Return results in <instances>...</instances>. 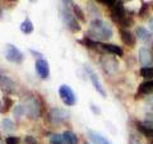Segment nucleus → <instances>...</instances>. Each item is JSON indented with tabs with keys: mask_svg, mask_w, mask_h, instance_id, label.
Returning <instances> with one entry per match:
<instances>
[{
	"mask_svg": "<svg viewBox=\"0 0 153 144\" xmlns=\"http://www.w3.org/2000/svg\"><path fill=\"white\" fill-rule=\"evenodd\" d=\"M89 38H94L97 41H107L112 37V30L106 22L101 21V19H94L89 24L88 36Z\"/></svg>",
	"mask_w": 153,
	"mask_h": 144,
	"instance_id": "f257e3e1",
	"label": "nucleus"
},
{
	"mask_svg": "<svg viewBox=\"0 0 153 144\" xmlns=\"http://www.w3.org/2000/svg\"><path fill=\"white\" fill-rule=\"evenodd\" d=\"M22 106L25 108V114L31 120H36L41 116V105L35 96H27Z\"/></svg>",
	"mask_w": 153,
	"mask_h": 144,
	"instance_id": "f03ea898",
	"label": "nucleus"
},
{
	"mask_svg": "<svg viewBox=\"0 0 153 144\" xmlns=\"http://www.w3.org/2000/svg\"><path fill=\"white\" fill-rule=\"evenodd\" d=\"M68 117H69V114L66 112L65 110L59 108V107L51 108L49 112V116H47L49 122L54 126H60V125H63V124H65Z\"/></svg>",
	"mask_w": 153,
	"mask_h": 144,
	"instance_id": "7ed1b4c3",
	"label": "nucleus"
},
{
	"mask_svg": "<svg viewBox=\"0 0 153 144\" xmlns=\"http://www.w3.org/2000/svg\"><path fill=\"white\" fill-rule=\"evenodd\" d=\"M4 56H5V59L8 61L14 63V64H21L25 60V56H23L22 51L12 44H7L5 47H4Z\"/></svg>",
	"mask_w": 153,
	"mask_h": 144,
	"instance_id": "20e7f679",
	"label": "nucleus"
},
{
	"mask_svg": "<svg viewBox=\"0 0 153 144\" xmlns=\"http://www.w3.org/2000/svg\"><path fill=\"white\" fill-rule=\"evenodd\" d=\"M59 96H60L61 101L64 102V105H66V106H74L75 102H76L74 91L71 89L69 85H66V84L60 85V88H59Z\"/></svg>",
	"mask_w": 153,
	"mask_h": 144,
	"instance_id": "39448f33",
	"label": "nucleus"
},
{
	"mask_svg": "<svg viewBox=\"0 0 153 144\" xmlns=\"http://www.w3.org/2000/svg\"><path fill=\"white\" fill-rule=\"evenodd\" d=\"M126 16H128V12H126V9L124 8L123 1L117 0V3L111 8V19H112L115 23L120 24L121 21H123V19L125 18Z\"/></svg>",
	"mask_w": 153,
	"mask_h": 144,
	"instance_id": "423d86ee",
	"label": "nucleus"
},
{
	"mask_svg": "<svg viewBox=\"0 0 153 144\" xmlns=\"http://www.w3.org/2000/svg\"><path fill=\"white\" fill-rule=\"evenodd\" d=\"M0 89L5 94H12L16 91V83L12 78H9L7 74L0 73Z\"/></svg>",
	"mask_w": 153,
	"mask_h": 144,
	"instance_id": "0eeeda50",
	"label": "nucleus"
},
{
	"mask_svg": "<svg viewBox=\"0 0 153 144\" xmlns=\"http://www.w3.org/2000/svg\"><path fill=\"white\" fill-rule=\"evenodd\" d=\"M101 66L107 74L116 73V70L119 68L117 61L114 56H102L101 57Z\"/></svg>",
	"mask_w": 153,
	"mask_h": 144,
	"instance_id": "6e6552de",
	"label": "nucleus"
},
{
	"mask_svg": "<svg viewBox=\"0 0 153 144\" xmlns=\"http://www.w3.org/2000/svg\"><path fill=\"white\" fill-rule=\"evenodd\" d=\"M35 68L41 79H47L50 76V66L46 59H37L35 63Z\"/></svg>",
	"mask_w": 153,
	"mask_h": 144,
	"instance_id": "1a4fd4ad",
	"label": "nucleus"
},
{
	"mask_svg": "<svg viewBox=\"0 0 153 144\" xmlns=\"http://www.w3.org/2000/svg\"><path fill=\"white\" fill-rule=\"evenodd\" d=\"M138 57H139V63L143 65V68L151 66V64L153 63V55L151 50H148L147 47H140Z\"/></svg>",
	"mask_w": 153,
	"mask_h": 144,
	"instance_id": "9d476101",
	"label": "nucleus"
},
{
	"mask_svg": "<svg viewBox=\"0 0 153 144\" xmlns=\"http://www.w3.org/2000/svg\"><path fill=\"white\" fill-rule=\"evenodd\" d=\"M100 47L110 55H116V56L124 55V51L120 46H116V45H112V44H100Z\"/></svg>",
	"mask_w": 153,
	"mask_h": 144,
	"instance_id": "9b49d317",
	"label": "nucleus"
},
{
	"mask_svg": "<svg viewBox=\"0 0 153 144\" xmlns=\"http://www.w3.org/2000/svg\"><path fill=\"white\" fill-rule=\"evenodd\" d=\"M88 70H89V78H91V82H92L94 89L97 91V92L101 94L102 97H106V92H105V88L102 87V84H101V82H100L97 74H96L94 71H92L91 69H88Z\"/></svg>",
	"mask_w": 153,
	"mask_h": 144,
	"instance_id": "f8f14e48",
	"label": "nucleus"
},
{
	"mask_svg": "<svg viewBox=\"0 0 153 144\" xmlns=\"http://www.w3.org/2000/svg\"><path fill=\"white\" fill-rule=\"evenodd\" d=\"M120 37H121V41L129 47H133L135 45V36L129 31V30H120Z\"/></svg>",
	"mask_w": 153,
	"mask_h": 144,
	"instance_id": "ddd939ff",
	"label": "nucleus"
},
{
	"mask_svg": "<svg viewBox=\"0 0 153 144\" xmlns=\"http://www.w3.org/2000/svg\"><path fill=\"white\" fill-rule=\"evenodd\" d=\"M137 129L143 134V135H146V137H153V121L138 122L137 124Z\"/></svg>",
	"mask_w": 153,
	"mask_h": 144,
	"instance_id": "4468645a",
	"label": "nucleus"
},
{
	"mask_svg": "<svg viewBox=\"0 0 153 144\" xmlns=\"http://www.w3.org/2000/svg\"><path fill=\"white\" fill-rule=\"evenodd\" d=\"M151 92H153V80H146L143 82V83L139 85V88H138V96H146V94H149ZM137 96V98H138Z\"/></svg>",
	"mask_w": 153,
	"mask_h": 144,
	"instance_id": "2eb2a0df",
	"label": "nucleus"
},
{
	"mask_svg": "<svg viewBox=\"0 0 153 144\" xmlns=\"http://www.w3.org/2000/svg\"><path fill=\"white\" fill-rule=\"evenodd\" d=\"M135 35L143 42H149L152 40V33L148 32V30H146L144 27H137L135 30Z\"/></svg>",
	"mask_w": 153,
	"mask_h": 144,
	"instance_id": "dca6fc26",
	"label": "nucleus"
},
{
	"mask_svg": "<svg viewBox=\"0 0 153 144\" xmlns=\"http://www.w3.org/2000/svg\"><path fill=\"white\" fill-rule=\"evenodd\" d=\"M88 137L94 144H111L103 135H101V134L96 133L93 130H88Z\"/></svg>",
	"mask_w": 153,
	"mask_h": 144,
	"instance_id": "f3484780",
	"label": "nucleus"
},
{
	"mask_svg": "<svg viewBox=\"0 0 153 144\" xmlns=\"http://www.w3.org/2000/svg\"><path fill=\"white\" fill-rule=\"evenodd\" d=\"M71 13L74 14V17L78 19L80 22H85V16H84V12L82 10V8L79 5H76L75 3H73V5H71Z\"/></svg>",
	"mask_w": 153,
	"mask_h": 144,
	"instance_id": "a211bd4d",
	"label": "nucleus"
},
{
	"mask_svg": "<svg viewBox=\"0 0 153 144\" xmlns=\"http://www.w3.org/2000/svg\"><path fill=\"white\" fill-rule=\"evenodd\" d=\"M63 139H64L65 144H78V137H76L73 131H69V130L64 131Z\"/></svg>",
	"mask_w": 153,
	"mask_h": 144,
	"instance_id": "6ab92c4d",
	"label": "nucleus"
},
{
	"mask_svg": "<svg viewBox=\"0 0 153 144\" xmlns=\"http://www.w3.org/2000/svg\"><path fill=\"white\" fill-rule=\"evenodd\" d=\"M21 31L25 33V35H31V33L33 32V24H32V22H31L30 18H26L25 21L22 22Z\"/></svg>",
	"mask_w": 153,
	"mask_h": 144,
	"instance_id": "aec40b11",
	"label": "nucleus"
},
{
	"mask_svg": "<svg viewBox=\"0 0 153 144\" xmlns=\"http://www.w3.org/2000/svg\"><path fill=\"white\" fill-rule=\"evenodd\" d=\"M78 42L80 45H83L84 47H87V49H96V47L100 46V44H97L94 40H92V38H89L87 36L82 38V40H78Z\"/></svg>",
	"mask_w": 153,
	"mask_h": 144,
	"instance_id": "412c9836",
	"label": "nucleus"
},
{
	"mask_svg": "<svg viewBox=\"0 0 153 144\" xmlns=\"http://www.w3.org/2000/svg\"><path fill=\"white\" fill-rule=\"evenodd\" d=\"M1 128H3V130L9 133V131H13L14 129H16V124H14L10 119H4L1 121Z\"/></svg>",
	"mask_w": 153,
	"mask_h": 144,
	"instance_id": "4be33fe9",
	"label": "nucleus"
},
{
	"mask_svg": "<svg viewBox=\"0 0 153 144\" xmlns=\"http://www.w3.org/2000/svg\"><path fill=\"white\" fill-rule=\"evenodd\" d=\"M140 75L143 78H146L147 80L153 79V66H147V68L140 69Z\"/></svg>",
	"mask_w": 153,
	"mask_h": 144,
	"instance_id": "5701e85b",
	"label": "nucleus"
},
{
	"mask_svg": "<svg viewBox=\"0 0 153 144\" xmlns=\"http://www.w3.org/2000/svg\"><path fill=\"white\" fill-rule=\"evenodd\" d=\"M12 105H13V99L9 97V96H4V98H3V114H5L8 112L9 110H10L12 107Z\"/></svg>",
	"mask_w": 153,
	"mask_h": 144,
	"instance_id": "b1692460",
	"label": "nucleus"
},
{
	"mask_svg": "<svg viewBox=\"0 0 153 144\" xmlns=\"http://www.w3.org/2000/svg\"><path fill=\"white\" fill-rule=\"evenodd\" d=\"M50 143L51 144H65L64 139H63V134H52L50 138Z\"/></svg>",
	"mask_w": 153,
	"mask_h": 144,
	"instance_id": "393cba45",
	"label": "nucleus"
},
{
	"mask_svg": "<svg viewBox=\"0 0 153 144\" xmlns=\"http://www.w3.org/2000/svg\"><path fill=\"white\" fill-rule=\"evenodd\" d=\"M22 115H25V108H23L22 105H17L16 108H14V117L21 119Z\"/></svg>",
	"mask_w": 153,
	"mask_h": 144,
	"instance_id": "a878e982",
	"label": "nucleus"
},
{
	"mask_svg": "<svg viewBox=\"0 0 153 144\" xmlns=\"http://www.w3.org/2000/svg\"><path fill=\"white\" fill-rule=\"evenodd\" d=\"M148 8H149V5H148L147 3H144V4L142 5V8L139 9V12H138V16H139V17H144L146 13L148 12Z\"/></svg>",
	"mask_w": 153,
	"mask_h": 144,
	"instance_id": "bb28decb",
	"label": "nucleus"
},
{
	"mask_svg": "<svg viewBox=\"0 0 153 144\" xmlns=\"http://www.w3.org/2000/svg\"><path fill=\"white\" fill-rule=\"evenodd\" d=\"M129 144H143V143H142V140L137 135L131 134L130 138H129Z\"/></svg>",
	"mask_w": 153,
	"mask_h": 144,
	"instance_id": "cd10ccee",
	"label": "nucleus"
},
{
	"mask_svg": "<svg viewBox=\"0 0 153 144\" xmlns=\"http://www.w3.org/2000/svg\"><path fill=\"white\" fill-rule=\"evenodd\" d=\"M7 144H19V138L18 137H8L5 139Z\"/></svg>",
	"mask_w": 153,
	"mask_h": 144,
	"instance_id": "c85d7f7f",
	"label": "nucleus"
},
{
	"mask_svg": "<svg viewBox=\"0 0 153 144\" xmlns=\"http://www.w3.org/2000/svg\"><path fill=\"white\" fill-rule=\"evenodd\" d=\"M100 3H102V4H105V5H107V7H110V8H112L115 4L117 3V0H98Z\"/></svg>",
	"mask_w": 153,
	"mask_h": 144,
	"instance_id": "c756f323",
	"label": "nucleus"
},
{
	"mask_svg": "<svg viewBox=\"0 0 153 144\" xmlns=\"http://www.w3.org/2000/svg\"><path fill=\"white\" fill-rule=\"evenodd\" d=\"M25 143L26 144H38L37 140H36V138H33L32 135H27L25 138Z\"/></svg>",
	"mask_w": 153,
	"mask_h": 144,
	"instance_id": "7c9ffc66",
	"label": "nucleus"
},
{
	"mask_svg": "<svg viewBox=\"0 0 153 144\" xmlns=\"http://www.w3.org/2000/svg\"><path fill=\"white\" fill-rule=\"evenodd\" d=\"M30 52H32V55H33V56H37L38 59H44V57H42V54H40L38 51H35V50H32V49H31Z\"/></svg>",
	"mask_w": 153,
	"mask_h": 144,
	"instance_id": "2f4dec72",
	"label": "nucleus"
},
{
	"mask_svg": "<svg viewBox=\"0 0 153 144\" xmlns=\"http://www.w3.org/2000/svg\"><path fill=\"white\" fill-rule=\"evenodd\" d=\"M149 28H151V30L153 31V17L149 19Z\"/></svg>",
	"mask_w": 153,
	"mask_h": 144,
	"instance_id": "473e14b6",
	"label": "nucleus"
},
{
	"mask_svg": "<svg viewBox=\"0 0 153 144\" xmlns=\"http://www.w3.org/2000/svg\"><path fill=\"white\" fill-rule=\"evenodd\" d=\"M3 111V105H1V102H0V112Z\"/></svg>",
	"mask_w": 153,
	"mask_h": 144,
	"instance_id": "72a5a7b5",
	"label": "nucleus"
},
{
	"mask_svg": "<svg viewBox=\"0 0 153 144\" xmlns=\"http://www.w3.org/2000/svg\"><path fill=\"white\" fill-rule=\"evenodd\" d=\"M30 1H31V3H33V1H36V0H30Z\"/></svg>",
	"mask_w": 153,
	"mask_h": 144,
	"instance_id": "f704fd0d",
	"label": "nucleus"
},
{
	"mask_svg": "<svg viewBox=\"0 0 153 144\" xmlns=\"http://www.w3.org/2000/svg\"><path fill=\"white\" fill-rule=\"evenodd\" d=\"M9 1H16V0H9Z\"/></svg>",
	"mask_w": 153,
	"mask_h": 144,
	"instance_id": "c9c22d12",
	"label": "nucleus"
},
{
	"mask_svg": "<svg viewBox=\"0 0 153 144\" xmlns=\"http://www.w3.org/2000/svg\"><path fill=\"white\" fill-rule=\"evenodd\" d=\"M0 144H1V139H0Z\"/></svg>",
	"mask_w": 153,
	"mask_h": 144,
	"instance_id": "e433bc0d",
	"label": "nucleus"
},
{
	"mask_svg": "<svg viewBox=\"0 0 153 144\" xmlns=\"http://www.w3.org/2000/svg\"><path fill=\"white\" fill-rule=\"evenodd\" d=\"M84 144H89V143H84Z\"/></svg>",
	"mask_w": 153,
	"mask_h": 144,
	"instance_id": "4c0bfd02",
	"label": "nucleus"
},
{
	"mask_svg": "<svg viewBox=\"0 0 153 144\" xmlns=\"http://www.w3.org/2000/svg\"><path fill=\"white\" fill-rule=\"evenodd\" d=\"M151 144H153V142H152V143H151Z\"/></svg>",
	"mask_w": 153,
	"mask_h": 144,
	"instance_id": "58836bf2",
	"label": "nucleus"
}]
</instances>
